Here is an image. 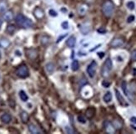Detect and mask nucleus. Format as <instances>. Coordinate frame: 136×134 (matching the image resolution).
<instances>
[{
    "label": "nucleus",
    "mask_w": 136,
    "mask_h": 134,
    "mask_svg": "<svg viewBox=\"0 0 136 134\" xmlns=\"http://www.w3.org/2000/svg\"><path fill=\"white\" fill-rule=\"evenodd\" d=\"M3 18H4V20L7 21V22H9V21L13 20V12H12V11L6 12V13L4 14V15H3Z\"/></svg>",
    "instance_id": "6ab92c4d"
},
{
    "label": "nucleus",
    "mask_w": 136,
    "mask_h": 134,
    "mask_svg": "<svg viewBox=\"0 0 136 134\" xmlns=\"http://www.w3.org/2000/svg\"><path fill=\"white\" fill-rule=\"evenodd\" d=\"M28 131H29L30 132L33 133V134L41 133V131L39 130V128H38V126H36L35 125H33V124H30V125L28 126Z\"/></svg>",
    "instance_id": "f3484780"
},
{
    "label": "nucleus",
    "mask_w": 136,
    "mask_h": 134,
    "mask_svg": "<svg viewBox=\"0 0 136 134\" xmlns=\"http://www.w3.org/2000/svg\"><path fill=\"white\" fill-rule=\"evenodd\" d=\"M45 69H46V71L48 72V74H49V75H51V74H53L54 72V70H55V66H54V63L49 62V63L46 64Z\"/></svg>",
    "instance_id": "4468645a"
},
{
    "label": "nucleus",
    "mask_w": 136,
    "mask_h": 134,
    "mask_svg": "<svg viewBox=\"0 0 136 134\" xmlns=\"http://www.w3.org/2000/svg\"><path fill=\"white\" fill-rule=\"evenodd\" d=\"M97 63L95 61H92L91 63L89 64V66L87 67V73L89 76L90 78H94L96 73L97 70Z\"/></svg>",
    "instance_id": "39448f33"
},
{
    "label": "nucleus",
    "mask_w": 136,
    "mask_h": 134,
    "mask_svg": "<svg viewBox=\"0 0 136 134\" xmlns=\"http://www.w3.org/2000/svg\"><path fill=\"white\" fill-rule=\"evenodd\" d=\"M114 5L110 0H105L102 4V13L107 18H110L114 14Z\"/></svg>",
    "instance_id": "f257e3e1"
},
{
    "label": "nucleus",
    "mask_w": 136,
    "mask_h": 134,
    "mask_svg": "<svg viewBox=\"0 0 136 134\" xmlns=\"http://www.w3.org/2000/svg\"><path fill=\"white\" fill-rule=\"evenodd\" d=\"M26 52H27V56L30 60H35L38 57V51L34 49H28Z\"/></svg>",
    "instance_id": "9b49d317"
},
{
    "label": "nucleus",
    "mask_w": 136,
    "mask_h": 134,
    "mask_svg": "<svg viewBox=\"0 0 136 134\" xmlns=\"http://www.w3.org/2000/svg\"><path fill=\"white\" fill-rule=\"evenodd\" d=\"M76 44V38L74 36H71L67 40L66 45L69 48H73Z\"/></svg>",
    "instance_id": "dca6fc26"
},
{
    "label": "nucleus",
    "mask_w": 136,
    "mask_h": 134,
    "mask_svg": "<svg viewBox=\"0 0 136 134\" xmlns=\"http://www.w3.org/2000/svg\"><path fill=\"white\" fill-rule=\"evenodd\" d=\"M65 132L68 134H72V133H74V131L73 130L70 126H66L65 128Z\"/></svg>",
    "instance_id": "2f4dec72"
},
{
    "label": "nucleus",
    "mask_w": 136,
    "mask_h": 134,
    "mask_svg": "<svg viewBox=\"0 0 136 134\" xmlns=\"http://www.w3.org/2000/svg\"><path fill=\"white\" fill-rule=\"evenodd\" d=\"M130 59L132 61H136V50H133L131 52V56H130Z\"/></svg>",
    "instance_id": "7c9ffc66"
},
{
    "label": "nucleus",
    "mask_w": 136,
    "mask_h": 134,
    "mask_svg": "<svg viewBox=\"0 0 136 134\" xmlns=\"http://www.w3.org/2000/svg\"><path fill=\"white\" fill-rule=\"evenodd\" d=\"M97 32L99 33V34H104L106 33V30H104V28H99V30H97Z\"/></svg>",
    "instance_id": "e433bc0d"
},
{
    "label": "nucleus",
    "mask_w": 136,
    "mask_h": 134,
    "mask_svg": "<svg viewBox=\"0 0 136 134\" xmlns=\"http://www.w3.org/2000/svg\"><path fill=\"white\" fill-rule=\"evenodd\" d=\"M104 102H105V103H109V102L112 100V94L110 92H108L105 93V95L104 96Z\"/></svg>",
    "instance_id": "5701e85b"
},
{
    "label": "nucleus",
    "mask_w": 136,
    "mask_h": 134,
    "mask_svg": "<svg viewBox=\"0 0 136 134\" xmlns=\"http://www.w3.org/2000/svg\"><path fill=\"white\" fill-rule=\"evenodd\" d=\"M95 112L96 111H95L94 107H89V108L86 110V112H85V116H86L87 118L91 119L94 116Z\"/></svg>",
    "instance_id": "2eb2a0df"
},
{
    "label": "nucleus",
    "mask_w": 136,
    "mask_h": 134,
    "mask_svg": "<svg viewBox=\"0 0 136 134\" xmlns=\"http://www.w3.org/2000/svg\"><path fill=\"white\" fill-rule=\"evenodd\" d=\"M77 119H78V122H80V123H82V124H85V123H86V118H85V117L83 116H82V115L78 116Z\"/></svg>",
    "instance_id": "c85d7f7f"
},
{
    "label": "nucleus",
    "mask_w": 136,
    "mask_h": 134,
    "mask_svg": "<svg viewBox=\"0 0 136 134\" xmlns=\"http://www.w3.org/2000/svg\"><path fill=\"white\" fill-rule=\"evenodd\" d=\"M79 69V64L78 60H73L72 63V70L73 71H77Z\"/></svg>",
    "instance_id": "bb28decb"
},
{
    "label": "nucleus",
    "mask_w": 136,
    "mask_h": 134,
    "mask_svg": "<svg viewBox=\"0 0 136 134\" xmlns=\"http://www.w3.org/2000/svg\"><path fill=\"white\" fill-rule=\"evenodd\" d=\"M88 8H88V6L86 4H82V5H80L78 8V14H79L80 15H84V14L87 13Z\"/></svg>",
    "instance_id": "a211bd4d"
},
{
    "label": "nucleus",
    "mask_w": 136,
    "mask_h": 134,
    "mask_svg": "<svg viewBox=\"0 0 136 134\" xmlns=\"http://www.w3.org/2000/svg\"><path fill=\"white\" fill-rule=\"evenodd\" d=\"M104 128L106 132H108L109 134H113L115 132V128H114V126L112 125L111 122H109L108 121H105L104 123Z\"/></svg>",
    "instance_id": "0eeeda50"
},
{
    "label": "nucleus",
    "mask_w": 136,
    "mask_h": 134,
    "mask_svg": "<svg viewBox=\"0 0 136 134\" xmlns=\"http://www.w3.org/2000/svg\"><path fill=\"white\" fill-rule=\"evenodd\" d=\"M7 10V4L5 2H0V13H4Z\"/></svg>",
    "instance_id": "cd10ccee"
},
{
    "label": "nucleus",
    "mask_w": 136,
    "mask_h": 134,
    "mask_svg": "<svg viewBox=\"0 0 136 134\" xmlns=\"http://www.w3.org/2000/svg\"><path fill=\"white\" fill-rule=\"evenodd\" d=\"M102 86H103L104 88H108L109 87V86H110V82H109V81L107 80H104L103 82H102Z\"/></svg>",
    "instance_id": "473e14b6"
},
{
    "label": "nucleus",
    "mask_w": 136,
    "mask_h": 134,
    "mask_svg": "<svg viewBox=\"0 0 136 134\" xmlns=\"http://www.w3.org/2000/svg\"><path fill=\"white\" fill-rule=\"evenodd\" d=\"M16 54H17V56H21V54H20L19 51H16Z\"/></svg>",
    "instance_id": "a19ab883"
},
{
    "label": "nucleus",
    "mask_w": 136,
    "mask_h": 134,
    "mask_svg": "<svg viewBox=\"0 0 136 134\" xmlns=\"http://www.w3.org/2000/svg\"><path fill=\"white\" fill-rule=\"evenodd\" d=\"M124 44H125V40H124L123 38L119 37V38H115V39L112 40L110 43V46L112 48H119L124 45Z\"/></svg>",
    "instance_id": "423d86ee"
},
{
    "label": "nucleus",
    "mask_w": 136,
    "mask_h": 134,
    "mask_svg": "<svg viewBox=\"0 0 136 134\" xmlns=\"http://www.w3.org/2000/svg\"><path fill=\"white\" fill-rule=\"evenodd\" d=\"M15 21H16L17 24L21 26V27H23V28H31V27H33V23L29 20V18H28L27 17L23 16V14H18V15L16 16Z\"/></svg>",
    "instance_id": "f03ea898"
},
{
    "label": "nucleus",
    "mask_w": 136,
    "mask_h": 134,
    "mask_svg": "<svg viewBox=\"0 0 136 134\" xmlns=\"http://www.w3.org/2000/svg\"><path fill=\"white\" fill-rule=\"evenodd\" d=\"M98 56H99L100 58H103V57L104 56V53H103V52H100V53H98Z\"/></svg>",
    "instance_id": "ea45409f"
},
{
    "label": "nucleus",
    "mask_w": 136,
    "mask_h": 134,
    "mask_svg": "<svg viewBox=\"0 0 136 134\" xmlns=\"http://www.w3.org/2000/svg\"><path fill=\"white\" fill-rule=\"evenodd\" d=\"M0 120L4 124H8L12 121V116L10 114L8 113H4L0 117Z\"/></svg>",
    "instance_id": "f8f14e48"
},
{
    "label": "nucleus",
    "mask_w": 136,
    "mask_h": 134,
    "mask_svg": "<svg viewBox=\"0 0 136 134\" xmlns=\"http://www.w3.org/2000/svg\"><path fill=\"white\" fill-rule=\"evenodd\" d=\"M90 30H91V27H90L89 24H83L80 26V32L83 35L88 34L90 32Z\"/></svg>",
    "instance_id": "9d476101"
},
{
    "label": "nucleus",
    "mask_w": 136,
    "mask_h": 134,
    "mask_svg": "<svg viewBox=\"0 0 136 134\" xmlns=\"http://www.w3.org/2000/svg\"><path fill=\"white\" fill-rule=\"evenodd\" d=\"M16 74L20 78H27L29 76V71H28V67L25 64H22L17 69Z\"/></svg>",
    "instance_id": "20e7f679"
},
{
    "label": "nucleus",
    "mask_w": 136,
    "mask_h": 134,
    "mask_svg": "<svg viewBox=\"0 0 136 134\" xmlns=\"http://www.w3.org/2000/svg\"><path fill=\"white\" fill-rule=\"evenodd\" d=\"M2 25H3V20H2L1 18H0V28H1Z\"/></svg>",
    "instance_id": "79ce46f5"
},
{
    "label": "nucleus",
    "mask_w": 136,
    "mask_h": 134,
    "mask_svg": "<svg viewBox=\"0 0 136 134\" xmlns=\"http://www.w3.org/2000/svg\"><path fill=\"white\" fill-rule=\"evenodd\" d=\"M62 28H63L64 30H68V23L67 22V21L62 23Z\"/></svg>",
    "instance_id": "f704fd0d"
},
{
    "label": "nucleus",
    "mask_w": 136,
    "mask_h": 134,
    "mask_svg": "<svg viewBox=\"0 0 136 134\" xmlns=\"http://www.w3.org/2000/svg\"><path fill=\"white\" fill-rule=\"evenodd\" d=\"M2 58V54H1V52H0V60H1Z\"/></svg>",
    "instance_id": "c03bdc74"
},
{
    "label": "nucleus",
    "mask_w": 136,
    "mask_h": 134,
    "mask_svg": "<svg viewBox=\"0 0 136 134\" xmlns=\"http://www.w3.org/2000/svg\"><path fill=\"white\" fill-rule=\"evenodd\" d=\"M10 45V42L6 39H2L0 40V46L3 48H8Z\"/></svg>",
    "instance_id": "b1692460"
},
{
    "label": "nucleus",
    "mask_w": 136,
    "mask_h": 134,
    "mask_svg": "<svg viewBox=\"0 0 136 134\" xmlns=\"http://www.w3.org/2000/svg\"><path fill=\"white\" fill-rule=\"evenodd\" d=\"M19 97L23 102H26L28 100V96H27V94L25 93L24 90H20V92H19Z\"/></svg>",
    "instance_id": "393cba45"
},
{
    "label": "nucleus",
    "mask_w": 136,
    "mask_h": 134,
    "mask_svg": "<svg viewBox=\"0 0 136 134\" xmlns=\"http://www.w3.org/2000/svg\"><path fill=\"white\" fill-rule=\"evenodd\" d=\"M33 14H34L35 18L38 20H42L44 17V12L41 8H36L33 11Z\"/></svg>",
    "instance_id": "1a4fd4ad"
},
{
    "label": "nucleus",
    "mask_w": 136,
    "mask_h": 134,
    "mask_svg": "<svg viewBox=\"0 0 136 134\" xmlns=\"http://www.w3.org/2000/svg\"><path fill=\"white\" fill-rule=\"evenodd\" d=\"M112 125L114 126V128H115L116 130H120V129L123 128V122L121 121L120 119L115 118L112 122Z\"/></svg>",
    "instance_id": "ddd939ff"
},
{
    "label": "nucleus",
    "mask_w": 136,
    "mask_h": 134,
    "mask_svg": "<svg viewBox=\"0 0 136 134\" xmlns=\"http://www.w3.org/2000/svg\"><path fill=\"white\" fill-rule=\"evenodd\" d=\"M20 117H21V120H22L23 123H28V120H29V116H28V114L24 111L20 113Z\"/></svg>",
    "instance_id": "aec40b11"
},
{
    "label": "nucleus",
    "mask_w": 136,
    "mask_h": 134,
    "mask_svg": "<svg viewBox=\"0 0 136 134\" xmlns=\"http://www.w3.org/2000/svg\"><path fill=\"white\" fill-rule=\"evenodd\" d=\"M130 122H131L136 124V117H134V116L131 117V118H130Z\"/></svg>",
    "instance_id": "58836bf2"
},
{
    "label": "nucleus",
    "mask_w": 136,
    "mask_h": 134,
    "mask_svg": "<svg viewBox=\"0 0 136 134\" xmlns=\"http://www.w3.org/2000/svg\"><path fill=\"white\" fill-rule=\"evenodd\" d=\"M115 96H116V98H117V100H118L119 103H120L121 106H129V104L125 102V100L124 99L122 95L120 94L118 90H115Z\"/></svg>",
    "instance_id": "6e6552de"
},
{
    "label": "nucleus",
    "mask_w": 136,
    "mask_h": 134,
    "mask_svg": "<svg viewBox=\"0 0 136 134\" xmlns=\"http://www.w3.org/2000/svg\"><path fill=\"white\" fill-rule=\"evenodd\" d=\"M112 68H113V63H112V60L110 58H108L105 60V62L103 64V67L101 69V75L103 77L106 78L109 76V73L112 70Z\"/></svg>",
    "instance_id": "7ed1b4c3"
},
{
    "label": "nucleus",
    "mask_w": 136,
    "mask_h": 134,
    "mask_svg": "<svg viewBox=\"0 0 136 134\" xmlns=\"http://www.w3.org/2000/svg\"><path fill=\"white\" fill-rule=\"evenodd\" d=\"M61 11L62 12H67V9L66 8H61Z\"/></svg>",
    "instance_id": "37998d69"
},
{
    "label": "nucleus",
    "mask_w": 136,
    "mask_h": 134,
    "mask_svg": "<svg viewBox=\"0 0 136 134\" xmlns=\"http://www.w3.org/2000/svg\"><path fill=\"white\" fill-rule=\"evenodd\" d=\"M135 20V16H134V15L129 16V17H128V18H127V23H129V24L132 23Z\"/></svg>",
    "instance_id": "72a5a7b5"
},
{
    "label": "nucleus",
    "mask_w": 136,
    "mask_h": 134,
    "mask_svg": "<svg viewBox=\"0 0 136 134\" xmlns=\"http://www.w3.org/2000/svg\"><path fill=\"white\" fill-rule=\"evenodd\" d=\"M126 6H127V8L130 9V10H134V9H135V3L132 1L128 2L127 4H126Z\"/></svg>",
    "instance_id": "c756f323"
},
{
    "label": "nucleus",
    "mask_w": 136,
    "mask_h": 134,
    "mask_svg": "<svg viewBox=\"0 0 136 134\" xmlns=\"http://www.w3.org/2000/svg\"><path fill=\"white\" fill-rule=\"evenodd\" d=\"M49 15L52 16V17H56L57 15H58V14H57L54 10H53V9H50V10H49Z\"/></svg>",
    "instance_id": "c9c22d12"
},
{
    "label": "nucleus",
    "mask_w": 136,
    "mask_h": 134,
    "mask_svg": "<svg viewBox=\"0 0 136 134\" xmlns=\"http://www.w3.org/2000/svg\"><path fill=\"white\" fill-rule=\"evenodd\" d=\"M50 41V38L49 36H47V35H43L40 38V42H41V44L43 45H47L49 44V43Z\"/></svg>",
    "instance_id": "4be33fe9"
},
{
    "label": "nucleus",
    "mask_w": 136,
    "mask_h": 134,
    "mask_svg": "<svg viewBox=\"0 0 136 134\" xmlns=\"http://www.w3.org/2000/svg\"><path fill=\"white\" fill-rule=\"evenodd\" d=\"M15 30H16V28H15V26L13 25V24H9L8 25V27H7V33L9 34H13L15 32Z\"/></svg>",
    "instance_id": "a878e982"
},
{
    "label": "nucleus",
    "mask_w": 136,
    "mask_h": 134,
    "mask_svg": "<svg viewBox=\"0 0 136 134\" xmlns=\"http://www.w3.org/2000/svg\"><path fill=\"white\" fill-rule=\"evenodd\" d=\"M121 87H122V90L124 93H125V95L126 96H128L129 98H130V92H128V89H127V83H126V81L124 80L122 84H121Z\"/></svg>",
    "instance_id": "412c9836"
},
{
    "label": "nucleus",
    "mask_w": 136,
    "mask_h": 134,
    "mask_svg": "<svg viewBox=\"0 0 136 134\" xmlns=\"http://www.w3.org/2000/svg\"><path fill=\"white\" fill-rule=\"evenodd\" d=\"M67 35H68V34H64V35H61V36H59V38L58 40H57V41H56V43H57V44H58V43H59V42H60L61 40L64 39V38H65V37L67 36Z\"/></svg>",
    "instance_id": "4c0bfd02"
}]
</instances>
